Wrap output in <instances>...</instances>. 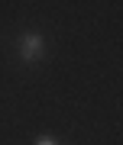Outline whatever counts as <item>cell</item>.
I'll list each match as a JSON object with an SVG mask.
<instances>
[{
	"label": "cell",
	"instance_id": "cell-2",
	"mask_svg": "<svg viewBox=\"0 0 123 145\" xmlns=\"http://www.w3.org/2000/svg\"><path fill=\"white\" fill-rule=\"evenodd\" d=\"M36 145H58V139H55V135H39Z\"/></svg>",
	"mask_w": 123,
	"mask_h": 145
},
{
	"label": "cell",
	"instance_id": "cell-1",
	"mask_svg": "<svg viewBox=\"0 0 123 145\" xmlns=\"http://www.w3.org/2000/svg\"><path fill=\"white\" fill-rule=\"evenodd\" d=\"M39 55H42V36H36V32L23 36L20 39V58L23 61H36Z\"/></svg>",
	"mask_w": 123,
	"mask_h": 145
}]
</instances>
